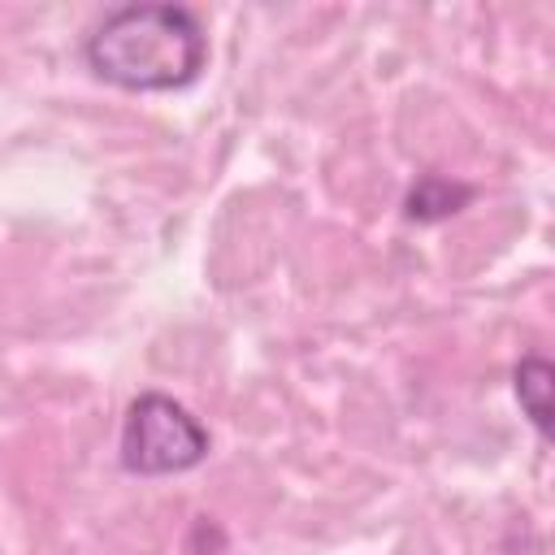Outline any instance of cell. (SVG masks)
<instances>
[{"mask_svg":"<svg viewBox=\"0 0 555 555\" xmlns=\"http://www.w3.org/2000/svg\"><path fill=\"white\" fill-rule=\"evenodd\" d=\"M82 61L117 91H182L208 65V35L186 4H121L91 26Z\"/></svg>","mask_w":555,"mask_h":555,"instance_id":"obj_1","label":"cell"},{"mask_svg":"<svg viewBox=\"0 0 555 555\" xmlns=\"http://www.w3.org/2000/svg\"><path fill=\"white\" fill-rule=\"evenodd\" d=\"M212 438L204 421L178 403L165 390H143L130 399L121 416V438H117V460L134 477H173L191 473L208 460Z\"/></svg>","mask_w":555,"mask_h":555,"instance_id":"obj_2","label":"cell"},{"mask_svg":"<svg viewBox=\"0 0 555 555\" xmlns=\"http://www.w3.org/2000/svg\"><path fill=\"white\" fill-rule=\"evenodd\" d=\"M473 199H477V186L473 182L429 169V173H421L403 191V217L416 221V225H438V221H451L455 212H464Z\"/></svg>","mask_w":555,"mask_h":555,"instance_id":"obj_3","label":"cell"},{"mask_svg":"<svg viewBox=\"0 0 555 555\" xmlns=\"http://www.w3.org/2000/svg\"><path fill=\"white\" fill-rule=\"evenodd\" d=\"M512 390H516V403L520 412L529 416V425L538 429L542 442H551V390H555V369L546 356L538 351H525L512 369Z\"/></svg>","mask_w":555,"mask_h":555,"instance_id":"obj_4","label":"cell"}]
</instances>
